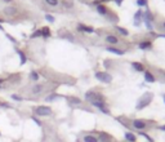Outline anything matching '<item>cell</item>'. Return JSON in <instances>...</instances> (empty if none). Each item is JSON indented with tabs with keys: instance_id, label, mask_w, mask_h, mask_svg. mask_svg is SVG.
I'll list each match as a JSON object with an SVG mask.
<instances>
[{
	"instance_id": "obj_23",
	"label": "cell",
	"mask_w": 165,
	"mask_h": 142,
	"mask_svg": "<svg viewBox=\"0 0 165 142\" xmlns=\"http://www.w3.org/2000/svg\"><path fill=\"white\" fill-rule=\"evenodd\" d=\"M49 7H57L58 5V0H44Z\"/></svg>"
},
{
	"instance_id": "obj_5",
	"label": "cell",
	"mask_w": 165,
	"mask_h": 142,
	"mask_svg": "<svg viewBox=\"0 0 165 142\" xmlns=\"http://www.w3.org/2000/svg\"><path fill=\"white\" fill-rule=\"evenodd\" d=\"M95 78L100 81H102V83H111L112 81V76H111L109 72H104V71L95 72Z\"/></svg>"
},
{
	"instance_id": "obj_31",
	"label": "cell",
	"mask_w": 165,
	"mask_h": 142,
	"mask_svg": "<svg viewBox=\"0 0 165 142\" xmlns=\"http://www.w3.org/2000/svg\"><path fill=\"white\" fill-rule=\"evenodd\" d=\"M32 120H34V122H35V123H36V124H38V125H41V122H40V120H39V119H38V118H36V116H32Z\"/></svg>"
},
{
	"instance_id": "obj_33",
	"label": "cell",
	"mask_w": 165,
	"mask_h": 142,
	"mask_svg": "<svg viewBox=\"0 0 165 142\" xmlns=\"http://www.w3.org/2000/svg\"><path fill=\"white\" fill-rule=\"evenodd\" d=\"M115 1H116V4H121V3H123V0H115Z\"/></svg>"
},
{
	"instance_id": "obj_11",
	"label": "cell",
	"mask_w": 165,
	"mask_h": 142,
	"mask_svg": "<svg viewBox=\"0 0 165 142\" xmlns=\"http://www.w3.org/2000/svg\"><path fill=\"white\" fill-rule=\"evenodd\" d=\"M125 140L127 142H137V136L133 133V132H127V133L124 134Z\"/></svg>"
},
{
	"instance_id": "obj_28",
	"label": "cell",
	"mask_w": 165,
	"mask_h": 142,
	"mask_svg": "<svg viewBox=\"0 0 165 142\" xmlns=\"http://www.w3.org/2000/svg\"><path fill=\"white\" fill-rule=\"evenodd\" d=\"M12 98L13 99H16V101H22V97L18 94H12Z\"/></svg>"
},
{
	"instance_id": "obj_34",
	"label": "cell",
	"mask_w": 165,
	"mask_h": 142,
	"mask_svg": "<svg viewBox=\"0 0 165 142\" xmlns=\"http://www.w3.org/2000/svg\"><path fill=\"white\" fill-rule=\"evenodd\" d=\"M161 26H163V29H165V21L163 22V25H161Z\"/></svg>"
},
{
	"instance_id": "obj_24",
	"label": "cell",
	"mask_w": 165,
	"mask_h": 142,
	"mask_svg": "<svg viewBox=\"0 0 165 142\" xmlns=\"http://www.w3.org/2000/svg\"><path fill=\"white\" fill-rule=\"evenodd\" d=\"M116 30H118L120 34H123V36H128V30L123 29V27H120V26H116Z\"/></svg>"
},
{
	"instance_id": "obj_36",
	"label": "cell",
	"mask_w": 165,
	"mask_h": 142,
	"mask_svg": "<svg viewBox=\"0 0 165 142\" xmlns=\"http://www.w3.org/2000/svg\"><path fill=\"white\" fill-rule=\"evenodd\" d=\"M164 99H165V96H164Z\"/></svg>"
},
{
	"instance_id": "obj_14",
	"label": "cell",
	"mask_w": 165,
	"mask_h": 142,
	"mask_svg": "<svg viewBox=\"0 0 165 142\" xmlns=\"http://www.w3.org/2000/svg\"><path fill=\"white\" fill-rule=\"evenodd\" d=\"M145 80L148 81V83H154V81L156 80V78L154 76V74H152V72L146 71V72H145Z\"/></svg>"
},
{
	"instance_id": "obj_18",
	"label": "cell",
	"mask_w": 165,
	"mask_h": 142,
	"mask_svg": "<svg viewBox=\"0 0 165 142\" xmlns=\"http://www.w3.org/2000/svg\"><path fill=\"white\" fill-rule=\"evenodd\" d=\"M107 50H109V52L115 53V54H120V56H123V54L125 53L124 50H121V49H116V48H112V47H107Z\"/></svg>"
},
{
	"instance_id": "obj_16",
	"label": "cell",
	"mask_w": 165,
	"mask_h": 142,
	"mask_svg": "<svg viewBox=\"0 0 165 142\" xmlns=\"http://www.w3.org/2000/svg\"><path fill=\"white\" fill-rule=\"evenodd\" d=\"M106 41L110 44H118L119 43V39L116 38L115 35H107L106 36Z\"/></svg>"
},
{
	"instance_id": "obj_25",
	"label": "cell",
	"mask_w": 165,
	"mask_h": 142,
	"mask_svg": "<svg viewBox=\"0 0 165 142\" xmlns=\"http://www.w3.org/2000/svg\"><path fill=\"white\" fill-rule=\"evenodd\" d=\"M31 79H32V80H35V81L39 79V74H38L36 71H32V72H31Z\"/></svg>"
},
{
	"instance_id": "obj_32",
	"label": "cell",
	"mask_w": 165,
	"mask_h": 142,
	"mask_svg": "<svg viewBox=\"0 0 165 142\" xmlns=\"http://www.w3.org/2000/svg\"><path fill=\"white\" fill-rule=\"evenodd\" d=\"M159 129H160V131H164V132H165V125H160V127H159Z\"/></svg>"
},
{
	"instance_id": "obj_8",
	"label": "cell",
	"mask_w": 165,
	"mask_h": 142,
	"mask_svg": "<svg viewBox=\"0 0 165 142\" xmlns=\"http://www.w3.org/2000/svg\"><path fill=\"white\" fill-rule=\"evenodd\" d=\"M97 137L100 142H111V140H112V137L109 133H106V132H100Z\"/></svg>"
},
{
	"instance_id": "obj_21",
	"label": "cell",
	"mask_w": 165,
	"mask_h": 142,
	"mask_svg": "<svg viewBox=\"0 0 165 142\" xmlns=\"http://www.w3.org/2000/svg\"><path fill=\"white\" fill-rule=\"evenodd\" d=\"M40 31H41V36H44V38H49L50 36V30L48 27H43Z\"/></svg>"
},
{
	"instance_id": "obj_17",
	"label": "cell",
	"mask_w": 165,
	"mask_h": 142,
	"mask_svg": "<svg viewBox=\"0 0 165 142\" xmlns=\"http://www.w3.org/2000/svg\"><path fill=\"white\" fill-rule=\"evenodd\" d=\"M138 47H139L141 49H151V48H152V43H151V41H141Z\"/></svg>"
},
{
	"instance_id": "obj_9",
	"label": "cell",
	"mask_w": 165,
	"mask_h": 142,
	"mask_svg": "<svg viewBox=\"0 0 165 142\" xmlns=\"http://www.w3.org/2000/svg\"><path fill=\"white\" fill-rule=\"evenodd\" d=\"M43 90H44V85H41V84H36V85H32L31 93L34 96H36V94H40Z\"/></svg>"
},
{
	"instance_id": "obj_12",
	"label": "cell",
	"mask_w": 165,
	"mask_h": 142,
	"mask_svg": "<svg viewBox=\"0 0 165 142\" xmlns=\"http://www.w3.org/2000/svg\"><path fill=\"white\" fill-rule=\"evenodd\" d=\"M97 10L100 14H102V16H107V13H109V9L104 7L103 4H97Z\"/></svg>"
},
{
	"instance_id": "obj_7",
	"label": "cell",
	"mask_w": 165,
	"mask_h": 142,
	"mask_svg": "<svg viewBox=\"0 0 165 142\" xmlns=\"http://www.w3.org/2000/svg\"><path fill=\"white\" fill-rule=\"evenodd\" d=\"M81 140H83V142H100L98 141V137L94 136L93 133H84Z\"/></svg>"
},
{
	"instance_id": "obj_26",
	"label": "cell",
	"mask_w": 165,
	"mask_h": 142,
	"mask_svg": "<svg viewBox=\"0 0 165 142\" xmlns=\"http://www.w3.org/2000/svg\"><path fill=\"white\" fill-rule=\"evenodd\" d=\"M137 5H139V7L147 5V0H137Z\"/></svg>"
},
{
	"instance_id": "obj_22",
	"label": "cell",
	"mask_w": 165,
	"mask_h": 142,
	"mask_svg": "<svg viewBox=\"0 0 165 142\" xmlns=\"http://www.w3.org/2000/svg\"><path fill=\"white\" fill-rule=\"evenodd\" d=\"M143 14H145V13H143L142 10H138L137 13H136V16H134V22H136V23L139 22L141 18H143Z\"/></svg>"
},
{
	"instance_id": "obj_4",
	"label": "cell",
	"mask_w": 165,
	"mask_h": 142,
	"mask_svg": "<svg viewBox=\"0 0 165 142\" xmlns=\"http://www.w3.org/2000/svg\"><path fill=\"white\" fill-rule=\"evenodd\" d=\"M91 104L94 107H97L100 111H102L103 114H107V115L110 114L109 106H107V104H106V99H103V101H102V99H98V101H93V102H91Z\"/></svg>"
},
{
	"instance_id": "obj_27",
	"label": "cell",
	"mask_w": 165,
	"mask_h": 142,
	"mask_svg": "<svg viewBox=\"0 0 165 142\" xmlns=\"http://www.w3.org/2000/svg\"><path fill=\"white\" fill-rule=\"evenodd\" d=\"M45 20L49 21V22H54V17L50 16V14H47V16H45Z\"/></svg>"
},
{
	"instance_id": "obj_20",
	"label": "cell",
	"mask_w": 165,
	"mask_h": 142,
	"mask_svg": "<svg viewBox=\"0 0 165 142\" xmlns=\"http://www.w3.org/2000/svg\"><path fill=\"white\" fill-rule=\"evenodd\" d=\"M17 53H18V54H19V57H21V65H23V63L27 61V58H26V54L23 53L21 49H17Z\"/></svg>"
},
{
	"instance_id": "obj_29",
	"label": "cell",
	"mask_w": 165,
	"mask_h": 142,
	"mask_svg": "<svg viewBox=\"0 0 165 142\" xmlns=\"http://www.w3.org/2000/svg\"><path fill=\"white\" fill-rule=\"evenodd\" d=\"M36 36H41V31H40V30H39V31H35L34 34L31 35V38H36Z\"/></svg>"
},
{
	"instance_id": "obj_15",
	"label": "cell",
	"mask_w": 165,
	"mask_h": 142,
	"mask_svg": "<svg viewBox=\"0 0 165 142\" xmlns=\"http://www.w3.org/2000/svg\"><path fill=\"white\" fill-rule=\"evenodd\" d=\"M132 66H133V69L136 71H145V65L141 63V62H133Z\"/></svg>"
},
{
	"instance_id": "obj_1",
	"label": "cell",
	"mask_w": 165,
	"mask_h": 142,
	"mask_svg": "<svg viewBox=\"0 0 165 142\" xmlns=\"http://www.w3.org/2000/svg\"><path fill=\"white\" fill-rule=\"evenodd\" d=\"M130 127L138 132H145L146 129L150 128V122L142 119H133L130 120Z\"/></svg>"
},
{
	"instance_id": "obj_6",
	"label": "cell",
	"mask_w": 165,
	"mask_h": 142,
	"mask_svg": "<svg viewBox=\"0 0 165 142\" xmlns=\"http://www.w3.org/2000/svg\"><path fill=\"white\" fill-rule=\"evenodd\" d=\"M3 13H4L5 16H8V17H13V16H17L18 9H17L16 7H13V5H7V7L3 9Z\"/></svg>"
},
{
	"instance_id": "obj_13",
	"label": "cell",
	"mask_w": 165,
	"mask_h": 142,
	"mask_svg": "<svg viewBox=\"0 0 165 142\" xmlns=\"http://www.w3.org/2000/svg\"><path fill=\"white\" fill-rule=\"evenodd\" d=\"M77 30H80V31H84V32H93L94 31V29L91 26H85L83 25V23H80L79 26H77Z\"/></svg>"
},
{
	"instance_id": "obj_3",
	"label": "cell",
	"mask_w": 165,
	"mask_h": 142,
	"mask_svg": "<svg viewBox=\"0 0 165 142\" xmlns=\"http://www.w3.org/2000/svg\"><path fill=\"white\" fill-rule=\"evenodd\" d=\"M34 113L38 116H50L53 114V110L49 106H38L34 107Z\"/></svg>"
},
{
	"instance_id": "obj_19",
	"label": "cell",
	"mask_w": 165,
	"mask_h": 142,
	"mask_svg": "<svg viewBox=\"0 0 165 142\" xmlns=\"http://www.w3.org/2000/svg\"><path fill=\"white\" fill-rule=\"evenodd\" d=\"M143 17L146 18V22H151V21L154 20V14L151 13V10H147L146 14H143Z\"/></svg>"
},
{
	"instance_id": "obj_30",
	"label": "cell",
	"mask_w": 165,
	"mask_h": 142,
	"mask_svg": "<svg viewBox=\"0 0 165 142\" xmlns=\"http://www.w3.org/2000/svg\"><path fill=\"white\" fill-rule=\"evenodd\" d=\"M0 107H4V108H8V107H10V105H8V104H5V102H0Z\"/></svg>"
},
{
	"instance_id": "obj_10",
	"label": "cell",
	"mask_w": 165,
	"mask_h": 142,
	"mask_svg": "<svg viewBox=\"0 0 165 142\" xmlns=\"http://www.w3.org/2000/svg\"><path fill=\"white\" fill-rule=\"evenodd\" d=\"M67 101H68V104L70 105H72V106H79V105H81L83 104V101L80 98H76V97H67Z\"/></svg>"
},
{
	"instance_id": "obj_2",
	"label": "cell",
	"mask_w": 165,
	"mask_h": 142,
	"mask_svg": "<svg viewBox=\"0 0 165 142\" xmlns=\"http://www.w3.org/2000/svg\"><path fill=\"white\" fill-rule=\"evenodd\" d=\"M152 97H154V94H152V93H145V94H143L142 97L138 99L136 108H137V110H142V108L147 107L150 104H151Z\"/></svg>"
},
{
	"instance_id": "obj_35",
	"label": "cell",
	"mask_w": 165,
	"mask_h": 142,
	"mask_svg": "<svg viewBox=\"0 0 165 142\" xmlns=\"http://www.w3.org/2000/svg\"><path fill=\"white\" fill-rule=\"evenodd\" d=\"M101 1H110V0H100V4H101Z\"/></svg>"
}]
</instances>
